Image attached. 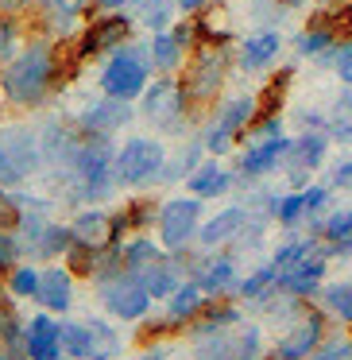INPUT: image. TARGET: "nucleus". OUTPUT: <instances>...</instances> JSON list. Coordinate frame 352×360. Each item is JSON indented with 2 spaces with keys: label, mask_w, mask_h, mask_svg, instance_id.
I'll return each instance as SVG.
<instances>
[{
  "label": "nucleus",
  "mask_w": 352,
  "mask_h": 360,
  "mask_svg": "<svg viewBox=\"0 0 352 360\" xmlns=\"http://www.w3.org/2000/svg\"><path fill=\"white\" fill-rule=\"evenodd\" d=\"M63 78V43L47 39V35H32L12 63L0 66V97L12 109H39Z\"/></svg>",
  "instance_id": "f257e3e1"
},
{
  "label": "nucleus",
  "mask_w": 352,
  "mask_h": 360,
  "mask_svg": "<svg viewBox=\"0 0 352 360\" xmlns=\"http://www.w3.org/2000/svg\"><path fill=\"white\" fill-rule=\"evenodd\" d=\"M151 51L148 43H132L128 39L124 47H117L101 66V94L120 97V101H140L143 89L151 86Z\"/></svg>",
  "instance_id": "f03ea898"
},
{
  "label": "nucleus",
  "mask_w": 352,
  "mask_h": 360,
  "mask_svg": "<svg viewBox=\"0 0 352 360\" xmlns=\"http://www.w3.org/2000/svg\"><path fill=\"white\" fill-rule=\"evenodd\" d=\"M190 109H194V101H190L182 78H174V74H159L140 97L143 120L155 124L159 132H182L186 120H190Z\"/></svg>",
  "instance_id": "7ed1b4c3"
},
{
  "label": "nucleus",
  "mask_w": 352,
  "mask_h": 360,
  "mask_svg": "<svg viewBox=\"0 0 352 360\" xmlns=\"http://www.w3.org/2000/svg\"><path fill=\"white\" fill-rule=\"evenodd\" d=\"M0 143L8 151V171L0 186H24L27 179L43 171V140L27 120H12L0 128Z\"/></svg>",
  "instance_id": "20e7f679"
},
{
  "label": "nucleus",
  "mask_w": 352,
  "mask_h": 360,
  "mask_svg": "<svg viewBox=\"0 0 352 360\" xmlns=\"http://www.w3.org/2000/svg\"><path fill=\"white\" fill-rule=\"evenodd\" d=\"M132 27H136V16H128V12H97V16H89L86 27L74 35V51H78L82 63L112 55L117 47H124V43L132 39Z\"/></svg>",
  "instance_id": "39448f33"
},
{
  "label": "nucleus",
  "mask_w": 352,
  "mask_h": 360,
  "mask_svg": "<svg viewBox=\"0 0 352 360\" xmlns=\"http://www.w3.org/2000/svg\"><path fill=\"white\" fill-rule=\"evenodd\" d=\"M167 167V148L151 136H132L117 148V182L120 186H151Z\"/></svg>",
  "instance_id": "423d86ee"
},
{
  "label": "nucleus",
  "mask_w": 352,
  "mask_h": 360,
  "mask_svg": "<svg viewBox=\"0 0 352 360\" xmlns=\"http://www.w3.org/2000/svg\"><path fill=\"white\" fill-rule=\"evenodd\" d=\"M228 63H233V58H228V47H194L190 51L186 74H182V86H186L190 101L209 105L213 97L221 94V86H225Z\"/></svg>",
  "instance_id": "0eeeda50"
},
{
  "label": "nucleus",
  "mask_w": 352,
  "mask_h": 360,
  "mask_svg": "<svg viewBox=\"0 0 352 360\" xmlns=\"http://www.w3.org/2000/svg\"><path fill=\"white\" fill-rule=\"evenodd\" d=\"M93 0H35L32 20L35 32L32 35H47V39H74L86 27V20L93 16Z\"/></svg>",
  "instance_id": "6e6552de"
},
{
  "label": "nucleus",
  "mask_w": 352,
  "mask_h": 360,
  "mask_svg": "<svg viewBox=\"0 0 352 360\" xmlns=\"http://www.w3.org/2000/svg\"><path fill=\"white\" fill-rule=\"evenodd\" d=\"M256 120H259V97H233V101L217 112V120L205 128V136H202L205 151H209V155H225L240 136L252 132Z\"/></svg>",
  "instance_id": "1a4fd4ad"
},
{
  "label": "nucleus",
  "mask_w": 352,
  "mask_h": 360,
  "mask_svg": "<svg viewBox=\"0 0 352 360\" xmlns=\"http://www.w3.org/2000/svg\"><path fill=\"white\" fill-rule=\"evenodd\" d=\"M202 229V198H171L159 205V240L167 252L190 248V240Z\"/></svg>",
  "instance_id": "9d476101"
},
{
  "label": "nucleus",
  "mask_w": 352,
  "mask_h": 360,
  "mask_svg": "<svg viewBox=\"0 0 352 360\" xmlns=\"http://www.w3.org/2000/svg\"><path fill=\"white\" fill-rule=\"evenodd\" d=\"M194 356L197 360H263V333L259 326L248 329H217V333H205L194 341Z\"/></svg>",
  "instance_id": "9b49d317"
},
{
  "label": "nucleus",
  "mask_w": 352,
  "mask_h": 360,
  "mask_svg": "<svg viewBox=\"0 0 352 360\" xmlns=\"http://www.w3.org/2000/svg\"><path fill=\"white\" fill-rule=\"evenodd\" d=\"M101 302H105V310L120 321H143L151 314V302H155V298L143 287L140 275L124 271V275H117V279L101 283Z\"/></svg>",
  "instance_id": "f8f14e48"
},
{
  "label": "nucleus",
  "mask_w": 352,
  "mask_h": 360,
  "mask_svg": "<svg viewBox=\"0 0 352 360\" xmlns=\"http://www.w3.org/2000/svg\"><path fill=\"white\" fill-rule=\"evenodd\" d=\"M321 341H325V310H310V306H306L302 321H298L290 333L279 337V345L271 349L267 360H306L310 352L321 349Z\"/></svg>",
  "instance_id": "ddd939ff"
},
{
  "label": "nucleus",
  "mask_w": 352,
  "mask_h": 360,
  "mask_svg": "<svg viewBox=\"0 0 352 360\" xmlns=\"http://www.w3.org/2000/svg\"><path fill=\"white\" fill-rule=\"evenodd\" d=\"M132 101H120V97H109V94H101L93 105H86V109L78 112V132L82 136H117L120 128H128L132 124Z\"/></svg>",
  "instance_id": "4468645a"
},
{
  "label": "nucleus",
  "mask_w": 352,
  "mask_h": 360,
  "mask_svg": "<svg viewBox=\"0 0 352 360\" xmlns=\"http://www.w3.org/2000/svg\"><path fill=\"white\" fill-rule=\"evenodd\" d=\"M27 356L32 360H66L63 321H58V314L39 310L32 321H27Z\"/></svg>",
  "instance_id": "2eb2a0df"
},
{
  "label": "nucleus",
  "mask_w": 352,
  "mask_h": 360,
  "mask_svg": "<svg viewBox=\"0 0 352 360\" xmlns=\"http://www.w3.org/2000/svg\"><path fill=\"white\" fill-rule=\"evenodd\" d=\"M35 302L51 314H70V306H74V271L70 267L51 259V264L43 267V283H39Z\"/></svg>",
  "instance_id": "dca6fc26"
},
{
  "label": "nucleus",
  "mask_w": 352,
  "mask_h": 360,
  "mask_svg": "<svg viewBox=\"0 0 352 360\" xmlns=\"http://www.w3.org/2000/svg\"><path fill=\"white\" fill-rule=\"evenodd\" d=\"M290 148H294V140H287V136H267V140L248 143V151L240 155V171L248 174V179H259V174H271L279 163H287Z\"/></svg>",
  "instance_id": "f3484780"
},
{
  "label": "nucleus",
  "mask_w": 352,
  "mask_h": 360,
  "mask_svg": "<svg viewBox=\"0 0 352 360\" xmlns=\"http://www.w3.org/2000/svg\"><path fill=\"white\" fill-rule=\"evenodd\" d=\"M325 151H329V136L325 132H302L294 140V148H290V155H287V167H290V182L294 186H302L306 182V174L310 171H318L321 163H325Z\"/></svg>",
  "instance_id": "a211bd4d"
},
{
  "label": "nucleus",
  "mask_w": 352,
  "mask_h": 360,
  "mask_svg": "<svg viewBox=\"0 0 352 360\" xmlns=\"http://www.w3.org/2000/svg\"><path fill=\"white\" fill-rule=\"evenodd\" d=\"M321 279H325V256H321V248H318L313 256H306V259H298L294 267L279 271V290L282 295H294V298H313L321 287Z\"/></svg>",
  "instance_id": "6ab92c4d"
},
{
  "label": "nucleus",
  "mask_w": 352,
  "mask_h": 360,
  "mask_svg": "<svg viewBox=\"0 0 352 360\" xmlns=\"http://www.w3.org/2000/svg\"><path fill=\"white\" fill-rule=\"evenodd\" d=\"M194 279L202 283V290L209 298H225V295H233V290H240V275H236L233 256L197 259V264H194Z\"/></svg>",
  "instance_id": "aec40b11"
},
{
  "label": "nucleus",
  "mask_w": 352,
  "mask_h": 360,
  "mask_svg": "<svg viewBox=\"0 0 352 360\" xmlns=\"http://www.w3.org/2000/svg\"><path fill=\"white\" fill-rule=\"evenodd\" d=\"M209 306V295L202 290V283L197 279H186L178 290H174L171 298H167V310H163V318L171 321L174 329H190V321L197 318V314Z\"/></svg>",
  "instance_id": "412c9836"
},
{
  "label": "nucleus",
  "mask_w": 352,
  "mask_h": 360,
  "mask_svg": "<svg viewBox=\"0 0 352 360\" xmlns=\"http://www.w3.org/2000/svg\"><path fill=\"white\" fill-rule=\"evenodd\" d=\"M248 205H228V210H221L213 221H205L202 229H197V244L202 248H221V244H228L233 236L244 233V225H248Z\"/></svg>",
  "instance_id": "4be33fe9"
},
{
  "label": "nucleus",
  "mask_w": 352,
  "mask_h": 360,
  "mask_svg": "<svg viewBox=\"0 0 352 360\" xmlns=\"http://www.w3.org/2000/svg\"><path fill=\"white\" fill-rule=\"evenodd\" d=\"M70 229H74V240L78 244L105 248V244H109V233H112V213L101 210V205H86V210L74 213Z\"/></svg>",
  "instance_id": "5701e85b"
},
{
  "label": "nucleus",
  "mask_w": 352,
  "mask_h": 360,
  "mask_svg": "<svg viewBox=\"0 0 352 360\" xmlns=\"http://www.w3.org/2000/svg\"><path fill=\"white\" fill-rule=\"evenodd\" d=\"M279 51H282V35L271 32V27H263V32L248 35V39L240 43L236 63H240L244 70H263V66H271L275 58H279Z\"/></svg>",
  "instance_id": "b1692460"
},
{
  "label": "nucleus",
  "mask_w": 352,
  "mask_h": 360,
  "mask_svg": "<svg viewBox=\"0 0 352 360\" xmlns=\"http://www.w3.org/2000/svg\"><path fill=\"white\" fill-rule=\"evenodd\" d=\"M143 279V287L151 290V298L155 302H163V298H171L174 290L182 287V267L171 259V252H167V259H159V264H151V267H143V271H136Z\"/></svg>",
  "instance_id": "393cba45"
},
{
  "label": "nucleus",
  "mask_w": 352,
  "mask_h": 360,
  "mask_svg": "<svg viewBox=\"0 0 352 360\" xmlns=\"http://www.w3.org/2000/svg\"><path fill=\"white\" fill-rule=\"evenodd\" d=\"M151 66H155V74H174L186 66V47H182L178 39H174V32L167 27V32H151Z\"/></svg>",
  "instance_id": "a878e982"
},
{
  "label": "nucleus",
  "mask_w": 352,
  "mask_h": 360,
  "mask_svg": "<svg viewBox=\"0 0 352 360\" xmlns=\"http://www.w3.org/2000/svg\"><path fill=\"white\" fill-rule=\"evenodd\" d=\"M233 182H236L233 174H228L225 167H221L217 159H213V163H202L194 174H190L186 186H190V194H194V198H202V202H205V198H221V194H228V190H233Z\"/></svg>",
  "instance_id": "bb28decb"
},
{
  "label": "nucleus",
  "mask_w": 352,
  "mask_h": 360,
  "mask_svg": "<svg viewBox=\"0 0 352 360\" xmlns=\"http://www.w3.org/2000/svg\"><path fill=\"white\" fill-rule=\"evenodd\" d=\"M341 43V35L333 32V27L325 24V16H313L310 20V27H302L298 32V39H294V51H298V58H318V55H325L329 47H337Z\"/></svg>",
  "instance_id": "cd10ccee"
},
{
  "label": "nucleus",
  "mask_w": 352,
  "mask_h": 360,
  "mask_svg": "<svg viewBox=\"0 0 352 360\" xmlns=\"http://www.w3.org/2000/svg\"><path fill=\"white\" fill-rule=\"evenodd\" d=\"M124 267L128 271H143V267H151V264H159V259H167V248H163V240H151V236H143V233H132L124 240Z\"/></svg>",
  "instance_id": "c85d7f7f"
},
{
  "label": "nucleus",
  "mask_w": 352,
  "mask_h": 360,
  "mask_svg": "<svg viewBox=\"0 0 352 360\" xmlns=\"http://www.w3.org/2000/svg\"><path fill=\"white\" fill-rule=\"evenodd\" d=\"M74 248V229L70 225H58V221H51L47 229H43V236L35 240L32 248V259H66V252Z\"/></svg>",
  "instance_id": "c756f323"
},
{
  "label": "nucleus",
  "mask_w": 352,
  "mask_h": 360,
  "mask_svg": "<svg viewBox=\"0 0 352 360\" xmlns=\"http://www.w3.org/2000/svg\"><path fill=\"white\" fill-rule=\"evenodd\" d=\"M236 321H240V310H236V306H228V302H209L194 321H190V337L197 341V337L217 333V329H228V326H236Z\"/></svg>",
  "instance_id": "7c9ffc66"
},
{
  "label": "nucleus",
  "mask_w": 352,
  "mask_h": 360,
  "mask_svg": "<svg viewBox=\"0 0 352 360\" xmlns=\"http://www.w3.org/2000/svg\"><path fill=\"white\" fill-rule=\"evenodd\" d=\"M39 283H43V267L35 259H20L8 275H4V287H8L12 298H35L39 295Z\"/></svg>",
  "instance_id": "2f4dec72"
},
{
  "label": "nucleus",
  "mask_w": 352,
  "mask_h": 360,
  "mask_svg": "<svg viewBox=\"0 0 352 360\" xmlns=\"http://www.w3.org/2000/svg\"><path fill=\"white\" fill-rule=\"evenodd\" d=\"M27 39H32V35H27L24 16H8V12H0V66L12 63V58L27 47Z\"/></svg>",
  "instance_id": "473e14b6"
},
{
  "label": "nucleus",
  "mask_w": 352,
  "mask_h": 360,
  "mask_svg": "<svg viewBox=\"0 0 352 360\" xmlns=\"http://www.w3.org/2000/svg\"><path fill=\"white\" fill-rule=\"evenodd\" d=\"M136 8V24H143L148 32H167L174 24V0H132Z\"/></svg>",
  "instance_id": "72a5a7b5"
},
{
  "label": "nucleus",
  "mask_w": 352,
  "mask_h": 360,
  "mask_svg": "<svg viewBox=\"0 0 352 360\" xmlns=\"http://www.w3.org/2000/svg\"><path fill=\"white\" fill-rule=\"evenodd\" d=\"M275 290H279V267L275 264H263L248 279H240V298H248V302H267Z\"/></svg>",
  "instance_id": "f704fd0d"
},
{
  "label": "nucleus",
  "mask_w": 352,
  "mask_h": 360,
  "mask_svg": "<svg viewBox=\"0 0 352 360\" xmlns=\"http://www.w3.org/2000/svg\"><path fill=\"white\" fill-rule=\"evenodd\" d=\"M202 151H205L202 140H197V143H186V148H182L174 159H167V167H163V174H159V182H186L190 174L202 167Z\"/></svg>",
  "instance_id": "c9c22d12"
},
{
  "label": "nucleus",
  "mask_w": 352,
  "mask_h": 360,
  "mask_svg": "<svg viewBox=\"0 0 352 360\" xmlns=\"http://www.w3.org/2000/svg\"><path fill=\"white\" fill-rule=\"evenodd\" d=\"M63 349H66V360L93 356V329H89V321H63Z\"/></svg>",
  "instance_id": "e433bc0d"
},
{
  "label": "nucleus",
  "mask_w": 352,
  "mask_h": 360,
  "mask_svg": "<svg viewBox=\"0 0 352 360\" xmlns=\"http://www.w3.org/2000/svg\"><path fill=\"white\" fill-rule=\"evenodd\" d=\"M321 306H325L329 318L352 326V283H329V287L321 290Z\"/></svg>",
  "instance_id": "4c0bfd02"
},
{
  "label": "nucleus",
  "mask_w": 352,
  "mask_h": 360,
  "mask_svg": "<svg viewBox=\"0 0 352 360\" xmlns=\"http://www.w3.org/2000/svg\"><path fill=\"white\" fill-rule=\"evenodd\" d=\"M89 329H93V356L89 360H117L120 349H124V341H120V333L109 326V321L101 318H89Z\"/></svg>",
  "instance_id": "58836bf2"
},
{
  "label": "nucleus",
  "mask_w": 352,
  "mask_h": 360,
  "mask_svg": "<svg viewBox=\"0 0 352 360\" xmlns=\"http://www.w3.org/2000/svg\"><path fill=\"white\" fill-rule=\"evenodd\" d=\"M290 82H294V70H279L271 82L263 86V94H259V117H271V112H279V105H282V97H287V89H290Z\"/></svg>",
  "instance_id": "ea45409f"
},
{
  "label": "nucleus",
  "mask_w": 352,
  "mask_h": 360,
  "mask_svg": "<svg viewBox=\"0 0 352 360\" xmlns=\"http://www.w3.org/2000/svg\"><path fill=\"white\" fill-rule=\"evenodd\" d=\"M321 244L313 240V236H298V240H287L282 248H275V256H271V264L279 267V271H287V267H294L298 259H306V256H313Z\"/></svg>",
  "instance_id": "a19ab883"
},
{
  "label": "nucleus",
  "mask_w": 352,
  "mask_h": 360,
  "mask_svg": "<svg viewBox=\"0 0 352 360\" xmlns=\"http://www.w3.org/2000/svg\"><path fill=\"white\" fill-rule=\"evenodd\" d=\"M271 217L279 221V225H298V221L306 217V190L275 198V202H271Z\"/></svg>",
  "instance_id": "79ce46f5"
},
{
  "label": "nucleus",
  "mask_w": 352,
  "mask_h": 360,
  "mask_svg": "<svg viewBox=\"0 0 352 360\" xmlns=\"http://www.w3.org/2000/svg\"><path fill=\"white\" fill-rule=\"evenodd\" d=\"M20 259H27L24 240L16 236V229H4V233H0V275H8Z\"/></svg>",
  "instance_id": "37998d69"
},
{
  "label": "nucleus",
  "mask_w": 352,
  "mask_h": 360,
  "mask_svg": "<svg viewBox=\"0 0 352 360\" xmlns=\"http://www.w3.org/2000/svg\"><path fill=\"white\" fill-rule=\"evenodd\" d=\"M124 213H128V225H132V233H143V229L159 225V205L151 202V198H140V202L124 205Z\"/></svg>",
  "instance_id": "c03bdc74"
},
{
  "label": "nucleus",
  "mask_w": 352,
  "mask_h": 360,
  "mask_svg": "<svg viewBox=\"0 0 352 360\" xmlns=\"http://www.w3.org/2000/svg\"><path fill=\"white\" fill-rule=\"evenodd\" d=\"M321 233H325V240H348L352 236V210H333L325 217V225H321Z\"/></svg>",
  "instance_id": "a18cd8bd"
},
{
  "label": "nucleus",
  "mask_w": 352,
  "mask_h": 360,
  "mask_svg": "<svg viewBox=\"0 0 352 360\" xmlns=\"http://www.w3.org/2000/svg\"><path fill=\"white\" fill-rule=\"evenodd\" d=\"M306 360H352V341H329L318 352H310Z\"/></svg>",
  "instance_id": "49530a36"
},
{
  "label": "nucleus",
  "mask_w": 352,
  "mask_h": 360,
  "mask_svg": "<svg viewBox=\"0 0 352 360\" xmlns=\"http://www.w3.org/2000/svg\"><path fill=\"white\" fill-rule=\"evenodd\" d=\"M337 78L344 82V86H352V39H341L337 43Z\"/></svg>",
  "instance_id": "de8ad7c7"
},
{
  "label": "nucleus",
  "mask_w": 352,
  "mask_h": 360,
  "mask_svg": "<svg viewBox=\"0 0 352 360\" xmlns=\"http://www.w3.org/2000/svg\"><path fill=\"white\" fill-rule=\"evenodd\" d=\"M325 202H329V190L325 186H310L306 190V217H313L318 210H325Z\"/></svg>",
  "instance_id": "09e8293b"
},
{
  "label": "nucleus",
  "mask_w": 352,
  "mask_h": 360,
  "mask_svg": "<svg viewBox=\"0 0 352 360\" xmlns=\"http://www.w3.org/2000/svg\"><path fill=\"white\" fill-rule=\"evenodd\" d=\"M329 136H333V140H341V143H352V117H337L333 124H329Z\"/></svg>",
  "instance_id": "8fccbe9b"
},
{
  "label": "nucleus",
  "mask_w": 352,
  "mask_h": 360,
  "mask_svg": "<svg viewBox=\"0 0 352 360\" xmlns=\"http://www.w3.org/2000/svg\"><path fill=\"white\" fill-rule=\"evenodd\" d=\"M35 8V0H0V12H8V16H27Z\"/></svg>",
  "instance_id": "3c124183"
},
{
  "label": "nucleus",
  "mask_w": 352,
  "mask_h": 360,
  "mask_svg": "<svg viewBox=\"0 0 352 360\" xmlns=\"http://www.w3.org/2000/svg\"><path fill=\"white\" fill-rule=\"evenodd\" d=\"M178 4V12L182 16H197V12H205L209 8V0H174Z\"/></svg>",
  "instance_id": "603ef678"
},
{
  "label": "nucleus",
  "mask_w": 352,
  "mask_h": 360,
  "mask_svg": "<svg viewBox=\"0 0 352 360\" xmlns=\"http://www.w3.org/2000/svg\"><path fill=\"white\" fill-rule=\"evenodd\" d=\"M93 8L97 12H124V8H132V0H93Z\"/></svg>",
  "instance_id": "864d4df0"
},
{
  "label": "nucleus",
  "mask_w": 352,
  "mask_h": 360,
  "mask_svg": "<svg viewBox=\"0 0 352 360\" xmlns=\"http://www.w3.org/2000/svg\"><path fill=\"white\" fill-rule=\"evenodd\" d=\"M333 182L337 186H352V159H344V163L333 171Z\"/></svg>",
  "instance_id": "5fc2aeb1"
},
{
  "label": "nucleus",
  "mask_w": 352,
  "mask_h": 360,
  "mask_svg": "<svg viewBox=\"0 0 352 360\" xmlns=\"http://www.w3.org/2000/svg\"><path fill=\"white\" fill-rule=\"evenodd\" d=\"M298 124H302V132H313V128H321V112H298Z\"/></svg>",
  "instance_id": "6e6d98bb"
},
{
  "label": "nucleus",
  "mask_w": 352,
  "mask_h": 360,
  "mask_svg": "<svg viewBox=\"0 0 352 360\" xmlns=\"http://www.w3.org/2000/svg\"><path fill=\"white\" fill-rule=\"evenodd\" d=\"M279 4H282V12H298V8H306L310 0H279Z\"/></svg>",
  "instance_id": "4d7b16f0"
},
{
  "label": "nucleus",
  "mask_w": 352,
  "mask_h": 360,
  "mask_svg": "<svg viewBox=\"0 0 352 360\" xmlns=\"http://www.w3.org/2000/svg\"><path fill=\"white\" fill-rule=\"evenodd\" d=\"M4 171H8V151H4V143H0V182H4Z\"/></svg>",
  "instance_id": "13d9d810"
},
{
  "label": "nucleus",
  "mask_w": 352,
  "mask_h": 360,
  "mask_svg": "<svg viewBox=\"0 0 352 360\" xmlns=\"http://www.w3.org/2000/svg\"><path fill=\"white\" fill-rule=\"evenodd\" d=\"M0 360H16V352H8L4 345H0Z\"/></svg>",
  "instance_id": "bf43d9fd"
},
{
  "label": "nucleus",
  "mask_w": 352,
  "mask_h": 360,
  "mask_svg": "<svg viewBox=\"0 0 352 360\" xmlns=\"http://www.w3.org/2000/svg\"><path fill=\"white\" fill-rule=\"evenodd\" d=\"M341 109H352V94H344V97H341Z\"/></svg>",
  "instance_id": "052dcab7"
},
{
  "label": "nucleus",
  "mask_w": 352,
  "mask_h": 360,
  "mask_svg": "<svg viewBox=\"0 0 352 360\" xmlns=\"http://www.w3.org/2000/svg\"><path fill=\"white\" fill-rule=\"evenodd\" d=\"M4 295H8V287H4V275H0V302H4Z\"/></svg>",
  "instance_id": "680f3d73"
},
{
  "label": "nucleus",
  "mask_w": 352,
  "mask_h": 360,
  "mask_svg": "<svg viewBox=\"0 0 352 360\" xmlns=\"http://www.w3.org/2000/svg\"><path fill=\"white\" fill-rule=\"evenodd\" d=\"M321 4H337V0H321Z\"/></svg>",
  "instance_id": "e2e57ef3"
}]
</instances>
